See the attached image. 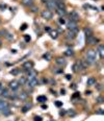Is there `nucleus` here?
Wrapping results in <instances>:
<instances>
[{
	"mask_svg": "<svg viewBox=\"0 0 104 121\" xmlns=\"http://www.w3.org/2000/svg\"><path fill=\"white\" fill-rule=\"evenodd\" d=\"M79 96H80V93L76 92V93H74V95L72 96V98H76V97H79Z\"/></svg>",
	"mask_w": 104,
	"mask_h": 121,
	"instance_id": "ea45409f",
	"label": "nucleus"
},
{
	"mask_svg": "<svg viewBox=\"0 0 104 121\" xmlns=\"http://www.w3.org/2000/svg\"><path fill=\"white\" fill-rule=\"evenodd\" d=\"M2 89H3V88H2V84L0 82V90H2Z\"/></svg>",
	"mask_w": 104,
	"mask_h": 121,
	"instance_id": "5fc2aeb1",
	"label": "nucleus"
},
{
	"mask_svg": "<svg viewBox=\"0 0 104 121\" xmlns=\"http://www.w3.org/2000/svg\"><path fill=\"white\" fill-rule=\"evenodd\" d=\"M84 34L87 37H90V36H93V29L90 28V27H85L84 28Z\"/></svg>",
	"mask_w": 104,
	"mask_h": 121,
	"instance_id": "5701e85b",
	"label": "nucleus"
},
{
	"mask_svg": "<svg viewBox=\"0 0 104 121\" xmlns=\"http://www.w3.org/2000/svg\"><path fill=\"white\" fill-rule=\"evenodd\" d=\"M73 71H74V72H79V67H78L77 62H76L75 64L73 65Z\"/></svg>",
	"mask_w": 104,
	"mask_h": 121,
	"instance_id": "c85d7f7f",
	"label": "nucleus"
},
{
	"mask_svg": "<svg viewBox=\"0 0 104 121\" xmlns=\"http://www.w3.org/2000/svg\"><path fill=\"white\" fill-rule=\"evenodd\" d=\"M66 114H67V111H65V110H62V111L59 112V115H60V116H64V115H66Z\"/></svg>",
	"mask_w": 104,
	"mask_h": 121,
	"instance_id": "4c0bfd02",
	"label": "nucleus"
},
{
	"mask_svg": "<svg viewBox=\"0 0 104 121\" xmlns=\"http://www.w3.org/2000/svg\"><path fill=\"white\" fill-rule=\"evenodd\" d=\"M0 9H6V5H5V4H4V5H3V4H1V5H0Z\"/></svg>",
	"mask_w": 104,
	"mask_h": 121,
	"instance_id": "de8ad7c7",
	"label": "nucleus"
},
{
	"mask_svg": "<svg viewBox=\"0 0 104 121\" xmlns=\"http://www.w3.org/2000/svg\"><path fill=\"white\" fill-rule=\"evenodd\" d=\"M87 42L88 45H96L99 42V40L94 36H90V37H87Z\"/></svg>",
	"mask_w": 104,
	"mask_h": 121,
	"instance_id": "1a4fd4ad",
	"label": "nucleus"
},
{
	"mask_svg": "<svg viewBox=\"0 0 104 121\" xmlns=\"http://www.w3.org/2000/svg\"><path fill=\"white\" fill-rule=\"evenodd\" d=\"M34 77H37V72L35 70L31 69L28 71V76H27V79H31V78H34Z\"/></svg>",
	"mask_w": 104,
	"mask_h": 121,
	"instance_id": "ddd939ff",
	"label": "nucleus"
},
{
	"mask_svg": "<svg viewBox=\"0 0 104 121\" xmlns=\"http://www.w3.org/2000/svg\"><path fill=\"white\" fill-rule=\"evenodd\" d=\"M55 63H56L58 66H60V67H64V66H66V64H67L66 60L64 59V57H62V56L57 57V59L55 60Z\"/></svg>",
	"mask_w": 104,
	"mask_h": 121,
	"instance_id": "9d476101",
	"label": "nucleus"
},
{
	"mask_svg": "<svg viewBox=\"0 0 104 121\" xmlns=\"http://www.w3.org/2000/svg\"><path fill=\"white\" fill-rule=\"evenodd\" d=\"M66 78H67L68 80H71V78H72V75H70V74H67V75H66Z\"/></svg>",
	"mask_w": 104,
	"mask_h": 121,
	"instance_id": "c03bdc74",
	"label": "nucleus"
},
{
	"mask_svg": "<svg viewBox=\"0 0 104 121\" xmlns=\"http://www.w3.org/2000/svg\"><path fill=\"white\" fill-rule=\"evenodd\" d=\"M8 88L11 90H12V91H17L20 88L19 82H18V80H12V82L8 84Z\"/></svg>",
	"mask_w": 104,
	"mask_h": 121,
	"instance_id": "6e6552de",
	"label": "nucleus"
},
{
	"mask_svg": "<svg viewBox=\"0 0 104 121\" xmlns=\"http://www.w3.org/2000/svg\"><path fill=\"white\" fill-rule=\"evenodd\" d=\"M51 28H50V26H46V27H45V31H48V32H50V31H51Z\"/></svg>",
	"mask_w": 104,
	"mask_h": 121,
	"instance_id": "79ce46f5",
	"label": "nucleus"
},
{
	"mask_svg": "<svg viewBox=\"0 0 104 121\" xmlns=\"http://www.w3.org/2000/svg\"><path fill=\"white\" fill-rule=\"evenodd\" d=\"M22 4L30 7L31 5H33V0H22Z\"/></svg>",
	"mask_w": 104,
	"mask_h": 121,
	"instance_id": "aec40b11",
	"label": "nucleus"
},
{
	"mask_svg": "<svg viewBox=\"0 0 104 121\" xmlns=\"http://www.w3.org/2000/svg\"><path fill=\"white\" fill-rule=\"evenodd\" d=\"M7 34V31L6 30H4V29H2V30H0V36H3V37H5V35Z\"/></svg>",
	"mask_w": 104,
	"mask_h": 121,
	"instance_id": "c9c22d12",
	"label": "nucleus"
},
{
	"mask_svg": "<svg viewBox=\"0 0 104 121\" xmlns=\"http://www.w3.org/2000/svg\"><path fill=\"white\" fill-rule=\"evenodd\" d=\"M0 24H1V19H0Z\"/></svg>",
	"mask_w": 104,
	"mask_h": 121,
	"instance_id": "4d7b16f0",
	"label": "nucleus"
},
{
	"mask_svg": "<svg viewBox=\"0 0 104 121\" xmlns=\"http://www.w3.org/2000/svg\"><path fill=\"white\" fill-rule=\"evenodd\" d=\"M27 88H30V89H32V88L37 87V85H39V79H37V77H34V78H31V79H27L26 84Z\"/></svg>",
	"mask_w": 104,
	"mask_h": 121,
	"instance_id": "f03ea898",
	"label": "nucleus"
},
{
	"mask_svg": "<svg viewBox=\"0 0 104 121\" xmlns=\"http://www.w3.org/2000/svg\"><path fill=\"white\" fill-rule=\"evenodd\" d=\"M56 14L58 15L59 17H64V16H66L67 15V11L66 9H56Z\"/></svg>",
	"mask_w": 104,
	"mask_h": 121,
	"instance_id": "a211bd4d",
	"label": "nucleus"
},
{
	"mask_svg": "<svg viewBox=\"0 0 104 121\" xmlns=\"http://www.w3.org/2000/svg\"><path fill=\"white\" fill-rule=\"evenodd\" d=\"M67 113H68V115L71 116V117H74V116L76 115V113L74 112V110H69V111H67Z\"/></svg>",
	"mask_w": 104,
	"mask_h": 121,
	"instance_id": "c756f323",
	"label": "nucleus"
},
{
	"mask_svg": "<svg viewBox=\"0 0 104 121\" xmlns=\"http://www.w3.org/2000/svg\"><path fill=\"white\" fill-rule=\"evenodd\" d=\"M1 113H2V115H4V116H9L11 115V113H12V111H11V108H5V109H3L1 111Z\"/></svg>",
	"mask_w": 104,
	"mask_h": 121,
	"instance_id": "412c9836",
	"label": "nucleus"
},
{
	"mask_svg": "<svg viewBox=\"0 0 104 121\" xmlns=\"http://www.w3.org/2000/svg\"><path fill=\"white\" fill-rule=\"evenodd\" d=\"M24 39H25V41H26V42H29L30 40H31V38H30V36H28V35H25Z\"/></svg>",
	"mask_w": 104,
	"mask_h": 121,
	"instance_id": "e433bc0d",
	"label": "nucleus"
},
{
	"mask_svg": "<svg viewBox=\"0 0 104 121\" xmlns=\"http://www.w3.org/2000/svg\"><path fill=\"white\" fill-rule=\"evenodd\" d=\"M72 89H74V90L76 89V85H75V84H73V85H72Z\"/></svg>",
	"mask_w": 104,
	"mask_h": 121,
	"instance_id": "8fccbe9b",
	"label": "nucleus"
},
{
	"mask_svg": "<svg viewBox=\"0 0 104 121\" xmlns=\"http://www.w3.org/2000/svg\"><path fill=\"white\" fill-rule=\"evenodd\" d=\"M67 28H68V30H73V31H75L76 34H77L78 32V24H77V22L69 21L67 23Z\"/></svg>",
	"mask_w": 104,
	"mask_h": 121,
	"instance_id": "20e7f679",
	"label": "nucleus"
},
{
	"mask_svg": "<svg viewBox=\"0 0 104 121\" xmlns=\"http://www.w3.org/2000/svg\"><path fill=\"white\" fill-rule=\"evenodd\" d=\"M54 104L56 105L57 108H60V107L62 105V101H59V100H57V101H55V102H54Z\"/></svg>",
	"mask_w": 104,
	"mask_h": 121,
	"instance_id": "72a5a7b5",
	"label": "nucleus"
},
{
	"mask_svg": "<svg viewBox=\"0 0 104 121\" xmlns=\"http://www.w3.org/2000/svg\"><path fill=\"white\" fill-rule=\"evenodd\" d=\"M30 9H31V12H32V13H35V12H37V11H39V7L31 5V6H30Z\"/></svg>",
	"mask_w": 104,
	"mask_h": 121,
	"instance_id": "2f4dec72",
	"label": "nucleus"
},
{
	"mask_svg": "<svg viewBox=\"0 0 104 121\" xmlns=\"http://www.w3.org/2000/svg\"><path fill=\"white\" fill-rule=\"evenodd\" d=\"M96 88H97V90H98V91H101V90L103 89L102 85H97V86H96Z\"/></svg>",
	"mask_w": 104,
	"mask_h": 121,
	"instance_id": "58836bf2",
	"label": "nucleus"
},
{
	"mask_svg": "<svg viewBox=\"0 0 104 121\" xmlns=\"http://www.w3.org/2000/svg\"><path fill=\"white\" fill-rule=\"evenodd\" d=\"M9 73H11L12 75H14V76H17V75L20 74V69H18V68H16V69H12L9 71Z\"/></svg>",
	"mask_w": 104,
	"mask_h": 121,
	"instance_id": "393cba45",
	"label": "nucleus"
},
{
	"mask_svg": "<svg viewBox=\"0 0 104 121\" xmlns=\"http://www.w3.org/2000/svg\"><path fill=\"white\" fill-rule=\"evenodd\" d=\"M66 35H67L66 37H67L68 40H74L76 38V35H77V34H76L75 31H73V30H68Z\"/></svg>",
	"mask_w": 104,
	"mask_h": 121,
	"instance_id": "9b49d317",
	"label": "nucleus"
},
{
	"mask_svg": "<svg viewBox=\"0 0 104 121\" xmlns=\"http://www.w3.org/2000/svg\"><path fill=\"white\" fill-rule=\"evenodd\" d=\"M1 46H2V40L0 39V47H1Z\"/></svg>",
	"mask_w": 104,
	"mask_h": 121,
	"instance_id": "6e6d98bb",
	"label": "nucleus"
},
{
	"mask_svg": "<svg viewBox=\"0 0 104 121\" xmlns=\"http://www.w3.org/2000/svg\"><path fill=\"white\" fill-rule=\"evenodd\" d=\"M37 101L40 103H44L47 101V97L45 96V95H40V96L37 97Z\"/></svg>",
	"mask_w": 104,
	"mask_h": 121,
	"instance_id": "f3484780",
	"label": "nucleus"
},
{
	"mask_svg": "<svg viewBox=\"0 0 104 121\" xmlns=\"http://www.w3.org/2000/svg\"><path fill=\"white\" fill-rule=\"evenodd\" d=\"M96 114H100V115H103V114H104V111H103V110H98L97 112H96Z\"/></svg>",
	"mask_w": 104,
	"mask_h": 121,
	"instance_id": "a19ab883",
	"label": "nucleus"
},
{
	"mask_svg": "<svg viewBox=\"0 0 104 121\" xmlns=\"http://www.w3.org/2000/svg\"><path fill=\"white\" fill-rule=\"evenodd\" d=\"M41 1H42V2H43V3H46V2L48 1V0H41Z\"/></svg>",
	"mask_w": 104,
	"mask_h": 121,
	"instance_id": "3c124183",
	"label": "nucleus"
},
{
	"mask_svg": "<svg viewBox=\"0 0 104 121\" xmlns=\"http://www.w3.org/2000/svg\"><path fill=\"white\" fill-rule=\"evenodd\" d=\"M49 34H50V37H51L52 39H57V37H58V32H57V30H51V31H50Z\"/></svg>",
	"mask_w": 104,
	"mask_h": 121,
	"instance_id": "b1692460",
	"label": "nucleus"
},
{
	"mask_svg": "<svg viewBox=\"0 0 104 121\" xmlns=\"http://www.w3.org/2000/svg\"><path fill=\"white\" fill-rule=\"evenodd\" d=\"M33 66H34V64H33V62H31V60H26V62L22 65L23 69L25 70V71H27V72H28L29 70L33 69Z\"/></svg>",
	"mask_w": 104,
	"mask_h": 121,
	"instance_id": "423d86ee",
	"label": "nucleus"
},
{
	"mask_svg": "<svg viewBox=\"0 0 104 121\" xmlns=\"http://www.w3.org/2000/svg\"><path fill=\"white\" fill-rule=\"evenodd\" d=\"M44 59H46V60H49V59H50V55L48 54V53H47V54H44Z\"/></svg>",
	"mask_w": 104,
	"mask_h": 121,
	"instance_id": "a18cd8bd",
	"label": "nucleus"
},
{
	"mask_svg": "<svg viewBox=\"0 0 104 121\" xmlns=\"http://www.w3.org/2000/svg\"><path fill=\"white\" fill-rule=\"evenodd\" d=\"M5 38L7 40H9V41H12V40L14 39V36H12V34H9V32H7V34L5 35Z\"/></svg>",
	"mask_w": 104,
	"mask_h": 121,
	"instance_id": "7c9ffc66",
	"label": "nucleus"
},
{
	"mask_svg": "<svg viewBox=\"0 0 104 121\" xmlns=\"http://www.w3.org/2000/svg\"><path fill=\"white\" fill-rule=\"evenodd\" d=\"M31 107H32V104H31L30 102H29V103H28V102L25 103V105H24L23 108H22V112H23V113H26L27 111H29V109H30Z\"/></svg>",
	"mask_w": 104,
	"mask_h": 121,
	"instance_id": "4be33fe9",
	"label": "nucleus"
},
{
	"mask_svg": "<svg viewBox=\"0 0 104 121\" xmlns=\"http://www.w3.org/2000/svg\"><path fill=\"white\" fill-rule=\"evenodd\" d=\"M18 82H19V84H20V86H23V85H25V84H26L27 79H26V78H25V77H21V78H20L19 80H18Z\"/></svg>",
	"mask_w": 104,
	"mask_h": 121,
	"instance_id": "cd10ccee",
	"label": "nucleus"
},
{
	"mask_svg": "<svg viewBox=\"0 0 104 121\" xmlns=\"http://www.w3.org/2000/svg\"><path fill=\"white\" fill-rule=\"evenodd\" d=\"M96 78L95 77H88L87 78V85L90 86V87H92V86H95L96 85Z\"/></svg>",
	"mask_w": 104,
	"mask_h": 121,
	"instance_id": "dca6fc26",
	"label": "nucleus"
},
{
	"mask_svg": "<svg viewBox=\"0 0 104 121\" xmlns=\"http://www.w3.org/2000/svg\"><path fill=\"white\" fill-rule=\"evenodd\" d=\"M65 54L67 55V56H72V55L74 54V51H73L72 49H68V50H66Z\"/></svg>",
	"mask_w": 104,
	"mask_h": 121,
	"instance_id": "a878e982",
	"label": "nucleus"
},
{
	"mask_svg": "<svg viewBox=\"0 0 104 121\" xmlns=\"http://www.w3.org/2000/svg\"><path fill=\"white\" fill-rule=\"evenodd\" d=\"M9 94H11V93H9V91L7 89H2L1 90V95H0V96H1V98H8Z\"/></svg>",
	"mask_w": 104,
	"mask_h": 121,
	"instance_id": "2eb2a0df",
	"label": "nucleus"
},
{
	"mask_svg": "<svg viewBox=\"0 0 104 121\" xmlns=\"http://www.w3.org/2000/svg\"><path fill=\"white\" fill-rule=\"evenodd\" d=\"M34 121H43V118L41 116H34Z\"/></svg>",
	"mask_w": 104,
	"mask_h": 121,
	"instance_id": "f704fd0d",
	"label": "nucleus"
},
{
	"mask_svg": "<svg viewBox=\"0 0 104 121\" xmlns=\"http://www.w3.org/2000/svg\"><path fill=\"white\" fill-rule=\"evenodd\" d=\"M96 102L99 103V104H102V103L104 102V99L102 96H98L97 98H96Z\"/></svg>",
	"mask_w": 104,
	"mask_h": 121,
	"instance_id": "bb28decb",
	"label": "nucleus"
},
{
	"mask_svg": "<svg viewBox=\"0 0 104 121\" xmlns=\"http://www.w3.org/2000/svg\"><path fill=\"white\" fill-rule=\"evenodd\" d=\"M26 28H27V24L24 23V24L21 25V27H20V30H21V31H23V30H25Z\"/></svg>",
	"mask_w": 104,
	"mask_h": 121,
	"instance_id": "473e14b6",
	"label": "nucleus"
},
{
	"mask_svg": "<svg viewBox=\"0 0 104 121\" xmlns=\"http://www.w3.org/2000/svg\"><path fill=\"white\" fill-rule=\"evenodd\" d=\"M42 109H44V110H45V109H47V105L43 104V105H42Z\"/></svg>",
	"mask_w": 104,
	"mask_h": 121,
	"instance_id": "09e8293b",
	"label": "nucleus"
},
{
	"mask_svg": "<svg viewBox=\"0 0 104 121\" xmlns=\"http://www.w3.org/2000/svg\"><path fill=\"white\" fill-rule=\"evenodd\" d=\"M46 7L47 9L51 11H56V4H55V0H48L46 2Z\"/></svg>",
	"mask_w": 104,
	"mask_h": 121,
	"instance_id": "39448f33",
	"label": "nucleus"
},
{
	"mask_svg": "<svg viewBox=\"0 0 104 121\" xmlns=\"http://www.w3.org/2000/svg\"><path fill=\"white\" fill-rule=\"evenodd\" d=\"M41 17L45 20H51L53 17L52 12H50L49 9H44V11L41 12Z\"/></svg>",
	"mask_w": 104,
	"mask_h": 121,
	"instance_id": "7ed1b4c3",
	"label": "nucleus"
},
{
	"mask_svg": "<svg viewBox=\"0 0 104 121\" xmlns=\"http://www.w3.org/2000/svg\"><path fill=\"white\" fill-rule=\"evenodd\" d=\"M27 97H28V93L25 92V91H23V92H20L19 94H18V98L21 100H26Z\"/></svg>",
	"mask_w": 104,
	"mask_h": 121,
	"instance_id": "4468645a",
	"label": "nucleus"
},
{
	"mask_svg": "<svg viewBox=\"0 0 104 121\" xmlns=\"http://www.w3.org/2000/svg\"><path fill=\"white\" fill-rule=\"evenodd\" d=\"M80 19L79 14L76 11H72L70 13V21H74V22H78Z\"/></svg>",
	"mask_w": 104,
	"mask_h": 121,
	"instance_id": "0eeeda50",
	"label": "nucleus"
},
{
	"mask_svg": "<svg viewBox=\"0 0 104 121\" xmlns=\"http://www.w3.org/2000/svg\"><path fill=\"white\" fill-rule=\"evenodd\" d=\"M98 53H99V55H100L101 59L104 56V46L103 45H99L98 46Z\"/></svg>",
	"mask_w": 104,
	"mask_h": 121,
	"instance_id": "6ab92c4d",
	"label": "nucleus"
},
{
	"mask_svg": "<svg viewBox=\"0 0 104 121\" xmlns=\"http://www.w3.org/2000/svg\"><path fill=\"white\" fill-rule=\"evenodd\" d=\"M87 95H91V91H87Z\"/></svg>",
	"mask_w": 104,
	"mask_h": 121,
	"instance_id": "603ef678",
	"label": "nucleus"
},
{
	"mask_svg": "<svg viewBox=\"0 0 104 121\" xmlns=\"http://www.w3.org/2000/svg\"><path fill=\"white\" fill-rule=\"evenodd\" d=\"M59 23H60V24H65V19L62 18V17L59 18Z\"/></svg>",
	"mask_w": 104,
	"mask_h": 121,
	"instance_id": "37998d69",
	"label": "nucleus"
},
{
	"mask_svg": "<svg viewBox=\"0 0 104 121\" xmlns=\"http://www.w3.org/2000/svg\"><path fill=\"white\" fill-rule=\"evenodd\" d=\"M60 94H62V95H65L66 94V90H60Z\"/></svg>",
	"mask_w": 104,
	"mask_h": 121,
	"instance_id": "49530a36",
	"label": "nucleus"
},
{
	"mask_svg": "<svg viewBox=\"0 0 104 121\" xmlns=\"http://www.w3.org/2000/svg\"><path fill=\"white\" fill-rule=\"evenodd\" d=\"M12 53H16V52H17V50H15V49L12 50Z\"/></svg>",
	"mask_w": 104,
	"mask_h": 121,
	"instance_id": "864d4df0",
	"label": "nucleus"
},
{
	"mask_svg": "<svg viewBox=\"0 0 104 121\" xmlns=\"http://www.w3.org/2000/svg\"><path fill=\"white\" fill-rule=\"evenodd\" d=\"M55 4H56V9H66V4L62 0H55Z\"/></svg>",
	"mask_w": 104,
	"mask_h": 121,
	"instance_id": "f8f14e48",
	"label": "nucleus"
},
{
	"mask_svg": "<svg viewBox=\"0 0 104 121\" xmlns=\"http://www.w3.org/2000/svg\"><path fill=\"white\" fill-rule=\"evenodd\" d=\"M85 57H87V60H85V63H87V65H93L95 64L96 62V57H97V51H95V50H87V53H85Z\"/></svg>",
	"mask_w": 104,
	"mask_h": 121,
	"instance_id": "f257e3e1",
	"label": "nucleus"
}]
</instances>
